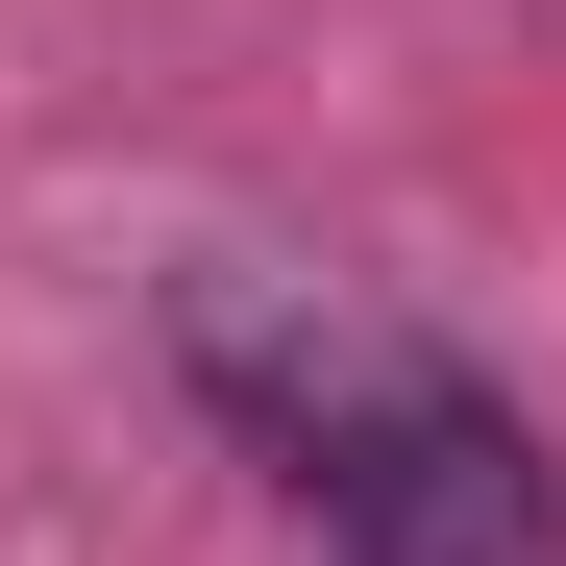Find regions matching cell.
<instances>
[{"label":"cell","mask_w":566,"mask_h":566,"mask_svg":"<svg viewBox=\"0 0 566 566\" xmlns=\"http://www.w3.org/2000/svg\"><path fill=\"white\" fill-rule=\"evenodd\" d=\"M296 493H321L369 566H542V443H517L493 395H468V369H419L395 419H345V443L296 468Z\"/></svg>","instance_id":"obj_1"}]
</instances>
